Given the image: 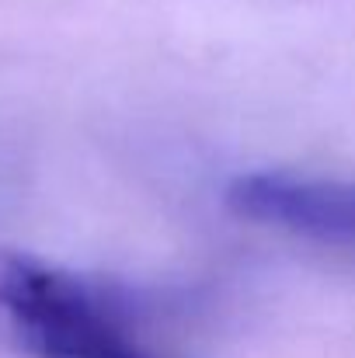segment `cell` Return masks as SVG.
Returning <instances> with one entry per match:
<instances>
[{
  "mask_svg": "<svg viewBox=\"0 0 355 358\" xmlns=\"http://www.w3.org/2000/svg\"><path fill=\"white\" fill-rule=\"evenodd\" d=\"M0 327L35 358H167L102 282L0 250Z\"/></svg>",
  "mask_w": 355,
  "mask_h": 358,
  "instance_id": "obj_1",
  "label": "cell"
},
{
  "mask_svg": "<svg viewBox=\"0 0 355 358\" xmlns=\"http://www.w3.org/2000/svg\"><path fill=\"white\" fill-rule=\"evenodd\" d=\"M227 209L258 227L355 254V181L310 174H240L227 185Z\"/></svg>",
  "mask_w": 355,
  "mask_h": 358,
  "instance_id": "obj_2",
  "label": "cell"
}]
</instances>
